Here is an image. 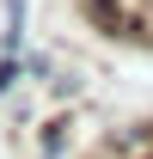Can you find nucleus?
<instances>
[{
    "label": "nucleus",
    "mask_w": 153,
    "mask_h": 159,
    "mask_svg": "<svg viewBox=\"0 0 153 159\" xmlns=\"http://www.w3.org/2000/svg\"><path fill=\"white\" fill-rule=\"evenodd\" d=\"M61 129H67V122H49V129H43V153H49V159L67 153V135H61Z\"/></svg>",
    "instance_id": "obj_1"
},
{
    "label": "nucleus",
    "mask_w": 153,
    "mask_h": 159,
    "mask_svg": "<svg viewBox=\"0 0 153 159\" xmlns=\"http://www.w3.org/2000/svg\"><path fill=\"white\" fill-rule=\"evenodd\" d=\"M12 80H19V61L6 55V61H0V98H6V92H12Z\"/></svg>",
    "instance_id": "obj_2"
},
{
    "label": "nucleus",
    "mask_w": 153,
    "mask_h": 159,
    "mask_svg": "<svg viewBox=\"0 0 153 159\" xmlns=\"http://www.w3.org/2000/svg\"><path fill=\"white\" fill-rule=\"evenodd\" d=\"M80 6H86V0H80Z\"/></svg>",
    "instance_id": "obj_3"
}]
</instances>
